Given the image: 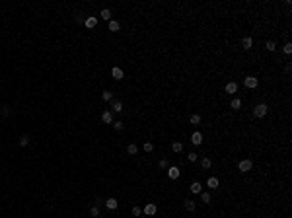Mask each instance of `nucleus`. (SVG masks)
I'll return each mask as SVG.
<instances>
[{"mask_svg": "<svg viewBox=\"0 0 292 218\" xmlns=\"http://www.w3.org/2000/svg\"><path fill=\"white\" fill-rule=\"evenodd\" d=\"M267 111H269V107H267L265 103H259L255 105V109H253V113H255V117H265Z\"/></svg>", "mask_w": 292, "mask_h": 218, "instance_id": "f257e3e1", "label": "nucleus"}, {"mask_svg": "<svg viewBox=\"0 0 292 218\" xmlns=\"http://www.w3.org/2000/svg\"><path fill=\"white\" fill-rule=\"evenodd\" d=\"M244 84H245V88H257V84H259V80L255 76H247L244 80Z\"/></svg>", "mask_w": 292, "mask_h": 218, "instance_id": "f03ea898", "label": "nucleus"}, {"mask_svg": "<svg viewBox=\"0 0 292 218\" xmlns=\"http://www.w3.org/2000/svg\"><path fill=\"white\" fill-rule=\"evenodd\" d=\"M168 177H170V179H177V177H179V167H177V166L168 167Z\"/></svg>", "mask_w": 292, "mask_h": 218, "instance_id": "7ed1b4c3", "label": "nucleus"}, {"mask_svg": "<svg viewBox=\"0 0 292 218\" xmlns=\"http://www.w3.org/2000/svg\"><path fill=\"white\" fill-rule=\"evenodd\" d=\"M251 167H253L251 160H241V162H240V171H249Z\"/></svg>", "mask_w": 292, "mask_h": 218, "instance_id": "20e7f679", "label": "nucleus"}, {"mask_svg": "<svg viewBox=\"0 0 292 218\" xmlns=\"http://www.w3.org/2000/svg\"><path fill=\"white\" fill-rule=\"evenodd\" d=\"M191 142H193L195 146H201V144H203V134H201V133H193Z\"/></svg>", "mask_w": 292, "mask_h": 218, "instance_id": "39448f33", "label": "nucleus"}, {"mask_svg": "<svg viewBox=\"0 0 292 218\" xmlns=\"http://www.w3.org/2000/svg\"><path fill=\"white\" fill-rule=\"evenodd\" d=\"M144 214H148V216H154L156 214V204L154 203H148L146 207H144Z\"/></svg>", "mask_w": 292, "mask_h": 218, "instance_id": "423d86ee", "label": "nucleus"}, {"mask_svg": "<svg viewBox=\"0 0 292 218\" xmlns=\"http://www.w3.org/2000/svg\"><path fill=\"white\" fill-rule=\"evenodd\" d=\"M97 26V18H94V16H90V18H86V27L88 29H92V27Z\"/></svg>", "mask_w": 292, "mask_h": 218, "instance_id": "0eeeda50", "label": "nucleus"}, {"mask_svg": "<svg viewBox=\"0 0 292 218\" xmlns=\"http://www.w3.org/2000/svg\"><path fill=\"white\" fill-rule=\"evenodd\" d=\"M111 76H113L115 80H121V78L125 76V74H123V70H121V68H119V66H115L113 70H111Z\"/></svg>", "mask_w": 292, "mask_h": 218, "instance_id": "6e6552de", "label": "nucleus"}, {"mask_svg": "<svg viewBox=\"0 0 292 218\" xmlns=\"http://www.w3.org/2000/svg\"><path fill=\"white\" fill-rule=\"evenodd\" d=\"M101 121L107 123V125H111V123H113V113H111V111H105V113L101 115Z\"/></svg>", "mask_w": 292, "mask_h": 218, "instance_id": "1a4fd4ad", "label": "nucleus"}, {"mask_svg": "<svg viewBox=\"0 0 292 218\" xmlns=\"http://www.w3.org/2000/svg\"><path fill=\"white\" fill-rule=\"evenodd\" d=\"M191 193H195V195H199V193H203V185H201L199 181L191 183Z\"/></svg>", "mask_w": 292, "mask_h": 218, "instance_id": "9d476101", "label": "nucleus"}, {"mask_svg": "<svg viewBox=\"0 0 292 218\" xmlns=\"http://www.w3.org/2000/svg\"><path fill=\"white\" fill-rule=\"evenodd\" d=\"M117 199H107V201H105V207H107L109 208V210H115V208H117Z\"/></svg>", "mask_w": 292, "mask_h": 218, "instance_id": "9b49d317", "label": "nucleus"}, {"mask_svg": "<svg viewBox=\"0 0 292 218\" xmlns=\"http://www.w3.org/2000/svg\"><path fill=\"white\" fill-rule=\"evenodd\" d=\"M207 187H211V189H218V177H208Z\"/></svg>", "mask_w": 292, "mask_h": 218, "instance_id": "f8f14e48", "label": "nucleus"}, {"mask_svg": "<svg viewBox=\"0 0 292 218\" xmlns=\"http://www.w3.org/2000/svg\"><path fill=\"white\" fill-rule=\"evenodd\" d=\"M226 92H228V94H236V92H238V84H236V82H230V84H226Z\"/></svg>", "mask_w": 292, "mask_h": 218, "instance_id": "ddd939ff", "label": "nucleus"}, {"mask_svg": "<svg viewBox=\"0 0 292 218\" xmlns=\"http://www.w3.org/2000/svg\"><path fill=\"white\" fill-rule=\"evenodd\" d=\"M241 45H244V49H251L253 47V39H251V37H244Z\"/></svg>", "mask_w": 292, "mask_h": 218, "instance_id": "4468645a", "label": "nucleus"}, {"mask_svg": "<svg viewBox=\"0 0 292 218\" xmlns=\"http://www.w3.org/2000/svg\"><path fill=\"white\" fill-rule=\"evenodd\" d=\"M109 29L111 31H119V29H121V23L115 22V20H111V22H109Z\"/></svg>", "mask_w": 292, "mask_h": 218, "instance_id": "2eb2a0df", "label": "nucleus"}, {"mask_svg": "<svg viewBox=\"0 0 292 218\" xmlns=\"http://www.w3.org/2000/svg\"><path fill=\"white\" fill-rule=\"evenodd\" d=\"M127 152H129L131 156H134V154L138 152V146H137V144H129V146H127Z\"/></svg>", "mask_w": 292, "mask_h": 218, "instance_id": "dca6fc26", "label": "nucleus"}, {"mask_svg": "<svg viewBox=\"0 0 292 218\" xmlns=\"http://www.w3.org/2000/svg\"><path fill=\"white\" fill-rule=\"evenodd\" d=\"M230 107H232V109H240V107H241V101L238 100V97H234L232 103H230Z\"/></svg>", "mask_w": 292, "mask_h": 218, "instance_id": "f3484780", "label": "nucleus"}, {"mask_svg": "<svg viewBox=\"0 0 292 218\" xmlns=\"http://www.w3.org/2000/svg\"><path fill=\"white\" fill-rule=\"evenodd\" d=\"M101 18H103V20H107V22H111V12L107 10V8H105V10H101Z\"/></svg>", "mask_w": 292, "mask_h": 218, "instance_id": "a211bd4d", "label": "nucleus"}, {"mask_svg": "<svg viewBox=\"0 0 292 218\" xmlns=\"http://www.w3.org/2000/svg\"><path fill=\"white\" fill-rule=\"evenodd\" d=\"M90 214H92L94 218H96V216H100V207H97V204H94V207L90 208Z\"/></svg>", "mask_w": 292, "mask_h": 218, "instance_id": "6ab92c4d", "label": "nucleus"}, {"mask_svg": "<svg viewBox=\"0 0 292 218\" xmlns=\"http://www.w3.org/2000/svg\"><path fill=\"white\" fill-rule=\"evenodd\" d=\"M203 203H211V193H199Z\"/></svg>", "mask_w": 292, "mask_h": 218, "instance_id": "aec40b11", "label": "nucleus"}, {"mask_svg": "<svg viewBox=\"0 0 292 218\" xmlns=\"http://www.w3.org/2000/svg\"><path fill=\"white\" fill-rule=\"evenodd\" d=\"M113 111H115V113H121V111H123V103H121V101H115V103H113Z\"/></svg>", "mask_w": 292, "mask_h": 218, "instance_id": "412c9836", "label": "nucleus"}, {"mask_svg": "<svg viewBox=\"0 0 292 218\" xmlns=\"http://www.w3.org/2000/svg\"><path fill=\"white\" fill-rule=\"evenodd\" d=\"M171 150H174V152H181L183 144H181V142H174V144H171Z\"/></svg>", "mask_w": 292, "mask_h": 218, "instance_id": "4be33fe9", "label": "nucleus"}, {"mask_svg": "<svg viewBox=\"0 0 292 218\" xmlns=\"http://www.w3.org/2000/svg\"><path fill=\"white\" fill-rule=\"evenodd\" d=\"M185 208H187L189 212H193L195 210V201H187V203H185Z\"/></svg>", "mask_w": 292, "mask_h": 218, "instance_id": "5701e85b", "label": "nucleus"}, {"mask_svg": "<svg viewBox=\"0 0 292 218\" xmlns=\"http://www.w3.org/2000/svg\"><path fill=\"white\" fill-rule=\"evenodd\" d=\"M189 123H191V125H199V123H201V117H199V115H191Z\"/></svg>", "mask_w": 292, "mask_h": 218, "instance_id": "b1692460", "label": "nucleus"}, {"mask_svg": "<svg viewBox=\"0 0 292 218\" xmlns=\"http://www.w3.org/2000/svg\"><path fill=\"white\" fill-rule=\"evenodd\" d=\"M20 144H22V146H27V144H29V137H27V134H22V138H20Z\"/></svg>", "mask_w": 292, "mask_h": 218, "instance_id": "393cba45", "label": "nucleus"}, {"mask_svg": "<svg viewBox=\"0 0 292 218\" xmlns=\"http://www.w3.org/2000/svg\"><path fill=\"white\" fill-rule=\"evenodd\" d=\"M211 160H208V158H203V160H201V166H203L204 167V170H208V167H211Z\"/></svg>", "mask_w": 292, "mask_h": 218, "instance_id": "a878e982", "label": "nucleus"}, {"mask_svg": "<svg viewBox=\"0 0 292 218\" xmlns=\"http://www.w3.org/2000/svg\"><path fill=\"white\" fill-rule=\"evenodd\" d=\"M265 47H267V51H275V49H277V45H275V41H267Z\"/></svg>", "mask_w": 292, "mask_h": 218, "instance_id": "bb28decb", "label": "nucleus"}, {"mask_svg": "<svg viewBox=\"0 0 292 218\" xmlns=\"http://www.w3.org/2000/svg\"><path fill=\"white\" fill-rule=\"evenodd\" d=\"M189 162H197V160H199V154H195V152H189Z\"/></svg>", "mask_w": 292, "mask_h": 218, "instance_id": "cd10ccee", "label": "nucleus"}, {"mask_svg": "<svg viewBox=\"0 0 292 218\" xmlns=\"http://www.w3.org/2000/svg\"><path fill=\"white\" fill-rule=\"evenodd\" d=\"M101 97H103L105 101H109V100H113V94H111V92H103V94H101Z\"/></svg>", "mask_w": 292, "mask_h": 218, "instance_id": "c85d7f7f", "label": "nucleus"}, {"mask_svg": "<svg viewBox=\"0 0 292 218\" xmlns=\"http://www.w3.org/2000/svg\"><path fill=\"white\" fill-rule=\"evenodd\" d=\"M282 51H284L286 55H290V53H292V43H286L284 47H282Z\"/></svg>", "mask_w": 292, "mask_h": 218, "instance_id": "c756f323", "label": "nucleus"}, {"mask_svg": "<svg viewBox=\"0 0 292 218\" xmlns=\"http://www.w3.org/2000/svg\"><path fill=\"white\" fill-rule=\"evenodd\" d=\"M113 127H115V130H123V121H115Z\"/></svg>", "mask_w": 292, "mask_h": 218, "instance_id": "7c9ffc66", "label": "nucleus"}, {"mask_svg": "<svg viewBox=\"0 0 292 218\" xmlns=\"http://www.w3.org/2000/svg\"><path fill=\"white\" fill-rule=\"evenodd\" d=\"M158 167H160V170H166V167H168V160H160Z\"/></svg>", "mask_w": 292, "mask_h": 218, "instance_id": "2f4dec72", "label": "nucleus"}, {"mask_svg": "<svg viewBox=\"0 0 292 218\" xmlns=\"http://www.w3.org/2000/svg\"><path fill=\"white\" fill-rule=\"evenodd\" d=\"M152 142H144V152H152Z\"/></svg>", "mask_w": 292, "mask_h": 218, "instance_id": "473e14b6", "label": "nucleus"}, {"mask_svg": "<svg viewBox=\"0 0 292 218\" xmlns=\"http://www.w3.org/2000/svg\"><path fill=\"white\" fill-rule=\"evenodd\" d=\"M133 214H134V216H140V214H142L140 207H134V208H133Z\"/></svg>", "mask_w": 292, "mask_h": 218, "instance_id": "72a5a7b5", "label": "nucleus"}]
</instances>
